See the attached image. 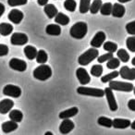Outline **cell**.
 I'll return each instance as SVG.
<instances>
[{"mask_svg": "<svg viewBox=\"0 0 135 135\" xmlns=\"http://www.w3.org/2000/svg\"><path fill=\"white\" fill-rule=\"evenodd\" d=\"M126 45L128 49L131 52H135V36L128 37L126 40Z\"/></svg>", "mask_w": 135, "mask_h": 135, "instance_id": "8d00e7d4", "label": "cell"}, {"mask_svg": "<svg viewBox=\"0 0 135 135\" xmlns=\"http://www.w3.org/2000/svg\"><path fill=\"white\" fill-rule=\"evenodd\" d=\"M119 65H120V60L118 58H115V57L108 60L107 64V68H108L109 70H115V69L119 67Z\"/></svg>", "mask_w": 135, "mask_h": 135, "instance_id": "d590c367", "label": "cell"}, {"mask_svg": "<svg viewBox=\"0 0 135 135\" xmlns=\"http://www.w3.org/2000/svg\"><path fill=\"white\" fill-rule=\"evenodd\" d=\"M9 68L13 70H17L20 72H23L26 70L27 69V63L22 59H20V58L13 57L10 59L9 63Z\"/></svg>", "mask_w": 135, "mask_h": 135, "instance_id": "52a82bcc", "label": "cell"}, {"mask_svg": "<svg viewBox=\"0 0 135 135\" xmlns=\"http://www.w3.org/2000/svg\"><path fill=\"white\" fill-rule=\"evenodd\" d=\"M45 32L49 35L58 36L61 34V28L58 24H49L45 28Z\"/></svg>", "mask_w": 135, "mask_h": 135, "instance_id": "ffe728a7", "label": "cell"}, {"mask_svg": "<svg viewBox=\"0 0 135 135\" xmlns=\"http://www.w3.org/2000/svg\"><path fill=\"white\" fill-rule=\"evenodd\" d=\"M131 64H132L133 66H135V56L132 58V60H131Z\"/></svg>", "mask_w": 135, "mask_h": 135, "instance_id": "c3c4849f", "label": "cell"}, {"mask_svg": "<svg viewBox=\"0 0 135 135\" xmlns=\"http://www.w3.org/2000/svg\"><path fill=\"white\" fill-rule=\"evenodd\" d=\"M117 56H118V59L121 60V62H123V63H127L129 59V53L125 49H119L117 51Z\"/></svg>", "mask_w": 135, "mask_h": 135, "instance_id": "f1b7e54d", "label": "cell"}, {"mask_svg": "<svg viewBox=\"0 0 135 135\" xmlns=\"http://www.w3.org/2000/svg\"><path fill=\"white\" fill-rule=\"evenodd\" d=\"M105 38H107L105 33L104 32H102V31H100V32L95 33V35L94 36V38H93L92 41H91L90 45H92L93 48H96V49L100 48V47L102 46V45L105 43Z\"/></svg>", "mask_w": 135, "mask_h": 135, "instance_id": "8fae6325", "label": "cell"}, {"mask_svg": "<svg viewBox=\"0 0 135 135\" xmlns=\"http://www.w3.org/2000/svg\"><path fill=\"white\" fill-rule=\"evenodd\" d=\"M14 107V102L11 99H4L0 101V114H7L10 112Z\"/></svg>", "mask_w": 135, "mask_h": 135, "instance_id": "9a60e30c", "label": "cell"}, {"mask_svg": "<svg viewBox=\"0 0 135 135\" xmlns=\"http://www.w3.org/2000/svg\"><path fill=\"white\" fill-rule=\"evenodd\" d=\"M98 50L96 48H90L88 50L85 51L83 54H81L78 58V62L80 65L81 66H87L88 64H90L92 61H94L95 58H97L98 56Z\"/></svg>", "mask_w": 135, "mask_h": 135, "instance_id": "3957f363", "label": "cell"}, {"mask_svg": "<svg viewBox=\"0 0 135 135\" xmlns=\"http://www.w3.org/2000/svg\"><path fill=\"white\" fill-rule=\"evenodd\" d=\"M102 5H103L102 0H94L93 3H92V5L90 6V9H89V11H90L92 14H97L98 12H99L100 8H101Z\"/></svg>", "mask_w": 135, "mask_h": 135, "instance_id": "4316f807", "label": "cell"}, {"mask_svg": "<svg viewBox=\"0 0 135 135\" xmlns=\"http://www.w3.org/2000/svg\"><path fill=\"white\" fill-rule=\"evenodd\" d=\"M131 120L129 119H125V118H115L113 120L112 127H114V129H127V128L131 127Z\"/></svg>", "mask_w": 135, "mask_h": 135, "instance_id": "2e32d148", "label": "cell"}, {"mask_svg": "<svg viewBox=\"0 0 135 135\" xmlns=\"http://www.w3.org/2000/svg\"><path fill=\"white\" fill-rule=\"evenodd\" d=\"M125 12L126 9L124 8V6H122V4H120V3H116L112 7L111 15L115 18H122L124 16V14H125Z\"/></svg>", "mask_w": 135, "mask_h": 135, "instance_id": "ac0fdd59", "label": "cell"}, {"mask_svg": "<svg viewBox=\"0 0 135 135\" xmlns=\"http://www.w3.org/2000/svg\"><path fill=\"white\" fill-rule=\"evenodd\" d=\"M104 49L105 51H107L108 53H114L116 51H118V45L116 43H113V42H105L104 43Z\"/></svg>", "mask_w": 135, "mask_h": 135, "instance_id": "1f68e13d", "label": "cell"}, {"mask_svg": "<svg viewBox=\"0 0 135 135\" xmlns=\"http://www.w3.org/2000/svg\"><path fill=\"white\" fill-rule=\"evenodd\" d=\"M112 7H113V5L111 4L110 2L105 3V4L102 5L101 8H100V12H101V14L104 16L111 15V12H112Z\"/></svg>", "mask_w": 135, "mask_h": 135, "instance_id": "4dcf8cb0", "label": "cell"}, {"mask_svg": "<svg viewBox=\"0 0 135 135\" xmlns=\"http://www.w3.org/2000/svg\"><path fill=\"white\" fill-rule=\"evenodd\" d=\"M24 55L26 56V57L30 60H32L34 58H36V56H37V49L35 48L32 45H27L24 48Z\"/></svg>", "mask_w": 135, "mask_h": 135, "instance_id": "603a6c76", "label": "cell"}, {"mask_svg": "<svg viewBox=\"0 0 135 135\" xmlns=\"http://www.w3.org/2000/svg\"><path fill=\"white\" fill-rule=\"evenodd\" d=\"M44 11H45V13L46 14V16L49 18V19H53V18H55L58 13L57 8H56L53 4L45 5V8H44Z\"/></svg>", "mask_w": 135, "mask_h": 135, "instance_id": "44dd1931", "label": "cell"}, {"mask_svg": "<svg viewBox=\"0 0 135 135\" xmlns=\"http://www.w3.org/2000/svg\"><path fill=\"white\" fill-rule=\"evenodd\" d=\"M8 54V47L6 45L0 44V56H7Z\"/></svg>", "mask_w": 135, "mask_h": 135, "instance_id": "60d3db41", "label": "cell"}, {"mask_svg": "<svg viewBox=\"0 0 135 135\" xmlns=\"http://www.w3.org/2000/svg\"><path fill=\"white\" fill-rule=\"evenodd\" d=\"M28 0H8V4L10 7H17L26 5Z\"/></svg>", "mask_w": 135, "mask_h": 135, "instance_id": "74e56055", "label": "cell"}, {"mask_svg": "<svg viewBox=\"0 0 135 135\" xmlns=\"http://www.w3.org/2000/svg\"><path fill=\"white\" fill-rule=\"evenodd\" d=\"M28 36L22 32H14L10 38V43L13 45H24L28 43Z\"/></svg>", "mask_w": 135, "mask_h": 135, "instance_id": "ba28073f", "label": "cell"}, {"mask_svg": "<svg viewBox=\"0 0 135 135\" xmlns=\"http://www.w3.org/2000/svg\"><path fill=\"white\" fill-rule=\"evenodd\" d=\"M76 76H77V79L79 81V83L81 85H86L90 83L91 81V77L89 75V73L87 72V70L83 68H79L76 70Z\"/></svg>", "mask_w": 135, "mask_h": 135, "instance_id": "30bf717a", "label": "cell"}, {"mask_svg": "<svg viewBox=\"0 0 135 135\" xmlns=\"http://www.w3.org/2000/svg\"><path fill=\"white\" fill-rule=\"evenodd\" d=\"M37 3L40 6H45L48 3V0H37Z\"/></svg>", "mask_w": 135, "mask_h": 135, "instance_id": "ee69618b", "label": "cell"}, {"mask_svg": "<svg viewBox=\"0 0 135 135\" xmlns=\"http://www.w3.org/2000/svg\"><path fill=\"white\" fill-rule=\"evenodd\" d=\"M45 135H54V134H53L52 131H46V132L45 133Z\"/></svg>", "mask_w": 135, "mask_h": 135, "instance_id": "7dc6e473", "label": "cell"}, {"mask_svg": "<svg viewBox=\"0 0 135 135\" xmlns=\"http://www.w3.org/2000/svg\"><path fill=\"white\" fill-rule=\"evenodd\" d=\"M133 92H134V94H135V86H134V88H133Z\"/></svg>", "mask_w": 135, "mask_h": 135, "instance_id": "681fc988", "label": "cell"}, {"mask_svg": "<svg viewBox=\"0 0 135 135\" xmlns=\"http://www.w3.org/2000/svg\"><path fill=\"white\" fill-rule=\"evenodd\" d=\"M128 107L129 110L135 111V99H131L128 103Z\"/></svg>", "mask_w": 135, "mask_h": 135, "instance_id": "b9f144b4", "label": "cell"}, {"mask_svg": "<svg viewBox=\"0 0 135 135\" xmlns=\"http://www.w3.org/2000/svg\"><path fill=\"white\" fill-rule=\"evenodd\" d=\"M91 6V0H81L79 10L81 14H85L89 11Z\"/></svg>", "mask_w": 135, "mask_h": 135, "instance_id": "83f0119b", "label": "cell"}, {"mask_svg": "<svg viewBox=\"0 0 135 135\" xmlns=\"http://www.w3.org/2000/svg\"><path fill=\"white\" fill-rule=\"evenodd\" d=\"M64 7L68 11L74 12L76 9V7H77V4H76L75 0H66L64 2Z\"/></svg>", "mask_w": 135, "mask_h": 135, "instance_id": "836d02e7", "label": "cell"}, {"mask_svg": "<svg viewBox=\"0 0 135 135\" xmlns=\"http://www.w3.org/2000/svg\"><path fill=\"white\" fill-rule=\"evenodd\" d=\"M109 88L111 90L118 91V92H126L129 93L133 91L134 85L131 83H124V81H109Z\"/></svg>", "mask_w": 135, "mask_h": 135, "instance_id": "5b68a950", "label": "cell"}, {"mask_svg": "<svg viewBox=\"0 0 135 135\" xmlns=\"http://www.w3.org/2000/svg\"><path fill=\"white\" fill-rule=\"evenodd\" d=\"M13 32V26L10 23H0V35L8 36L12 33Z\"/></svg>", "mask_w": 135, "mask_h": 135, "instance_id": "7402d4cb", "label": "cell"}, {"mask_svg": "<svg viewBox=\"0 0 135 135\" xmlns=\"http://www.w3.org/2000/svg\"><path fill=\"white\" fill-rule=\"evenodd\" d=\"M131 128L132 129H135V120L133 122H131Z\"/></svg>", "mask_w": 135, "mask_h": 135, "instance_id": "bcb514c9", "label": "cell"}, {"mask_svg": "<svg viewBox=\"0 0 135 135\" xmlns=\"http://www.w3.org/2000/svg\"><path fill=\"white\" fill-rule=\"evenodd\" d=\"M75 128V124L70 119H63V121L59 125V132L61 134H68L73 131Z\"/></svg>", "mask_w": 135, "mask_h": 135, "instance_id": "5bb4252c", "label": "cell"}, {"mask_svg": "<svg viewBox=\"0 0 135 135\" xmlns=\"http://www.w3.org/2000/svg\"><path fill=\"white\" fill-rule=\"evenodd\" d=\"M8 18L12 23H14V24H20V23L21 22V21L23 20V18H24V14H23L21 10L13 8V9L8 13Z\"/></svg>", "mask_w": 135, "mask_h": 135, "instance_id": "4fadbf2b", "label": "cell"}, {"mask_svg": "<svg viewBox=\"0 0 135 135\" xmlns=\"http://www.w3.org/2000/svg\"><path fill=\"white\" fill-rule=\"evenodd\" d=\"M126 31L128 33L131 34V35H135V21L129 22L126 25Z\"/></svg>", "mask_w": 135, "mask_h": 135, "instance_id": "ab89813d", "label": "cell"}, {"mask_svg": "<svg viewBox=\"0 0 135 135\" xmlns=\"http://www.w3.org/2000/svg\"><path fill=\"white\" fill-rule=\"evenodd\" d=\"M36 61H37L38 64H45L47 62V59H48V56H47V53L45 52V50H40L37 52V56H36Z\"/></svg>", "mask_w": 135, "mask_h": 135, "instance_id": "484cf974", "label": "cell"}, {"mask_svg": "<svg viewBox=\"0 0 135 135\" xmlns=\"http://www.w3.org/2000/svg\"><path fill=\"white\" fill-rule=\"evenodd\" d=\"M97 123L99 124L100 126H103V127L111 128L112 127L113 120L109 118H107V117H100L97 119Z\"/></svg>", "mask_w": 135, "mask_h": 135, "instance_id": "f546056e", "label": "cell"}, {"mask_svg": "<svg viewBox=\"0 0 135 135\" xmlns=\"http://www.w3.org/2000/svg\"><path fill=\"white\" fill-rule=\"evenodd\" d=\"M88 32V26L84 21H79L70 28V36L75 39H83Z\"/></svg>", "mask_w": 135, "mask_h": 135, "instance_id": "6da1fadb", "label": "cell"}, {"mask_svg": "<svg viewBox=\"0 0 135 135\" xmlns=\"http://www.w3.org/2000/svg\"><path fill=\"white\" fill-rule=\"evenodd\" d=\"M119 75L122 79L133 81L135 80V68H129L127 66H123L119 70Z\"/></svg>", "mask_w": 135, "mask_h": 135, "instance_id": "7c38bea8", "label": "cell"}, {"mask_svg": "<svg viewBox=\"0 0 135 135\" xmlns=\"http://www.w3.org/2000/svg\"><path fill=\"white\" fill-rule=\"evenodd\" d=\"M52 76V70L49 66L43 64L33 70V77L38 81H47Z\"/></svg>", "mask_w": 135, "mask_h": 135, "instance_id": "7a4b0ae2", "label": "cell"}, {"mask_svg": "<svg viewBox=\"0 0 135 135\" xmlns=\"http://www.w3.org/2000/svg\"><path fill=\"white\" fill-rule=\"evenodd\" d=\"M103 73V67L101 65H94L91 69V74L94 77H100Z\"/></svg>", "mask_w": 135, "mask_h": 135, "instance_id": "e575fe53", "label": "cell"}, {"mask_svg": "<svg viewBox=\"0 0 135 135\" xmlns=\"http://www.w3.org/2000/svg\"><path fill=\"white\" fill-rule=\"evenodd\" d=\"M3 94L7 96L13 98H19L21 95V89L17 85L8 84L3 89Z\"/></svg>", "mask_w": 135, "mask_h": 135, "instance_id": "8992f818", "label": "cell"}, {"mask_svg": "<svg viewBox=\"0 0 135 135\" xmlns=\"http://www.w3.org/2000/svg\"><path fill=\"white\" fill-rule=\"evenodd\" d=\"M119 3H127V2H129V1H131V0H118Z\"/></svg>", "mask_w": 135, "mask_h": 135, "instance_id": "f6af8a7d", "label": "cell"}, {"mask_svg": "<svg viewBox=\"0 0 135 135\" xmlns=\"http://www.w3.org/2000/svg\"><path fill=\"white\" fill-rule=\"evenodd\" d=\"M113 57H114V56H113L112 53H107V54L100 56L99 57L97 58V61L99 62V63H104V62L108 61V60H110L111 58H113Z\"/></svg>", "mask_w": 135, "mask_h": 135, "instance_id": "f35d334b", "label": "cell"}, {"mask_svg": "<svg viewBox=\"0 0 135 135\" xmlns=\"http://www.w3.org/2000/svg\"><path fill=\"white\" fill-rule=\"evenodd\" d=\"M104 91H105V95L107 96V103H108L109 109H110L112 112L117 111L118 108V104H117V102H116V99H115L113 91L111 90L109 87L108 88H105Z\"/></svg>", "mask_w": 135, "mask_h": 135, "instance_id": "9c48e42d", "label": "cell"}, {"mask_svg": "<svg viewBox=\"0 0 135 135\" xmlns=\"http://www.w3.org/2000/svg\"><path fill=\"white\" fill-rule=\"evenodd\" d=\"M78 113H79L78 107H74L70 109H67V110H64V111H62V112H60L58 117H59L60 119H70L72 117H75Z\"/></svg>", "mask_w": 135, "mask_h": 135, "instance_id": "e0dca14e", "label": "cell"}, {"mask_svg": "<svg viewBox=\"0 0 135 135\" xmlns=\"http://www.w3.org/2000/svg\"><path fill=\"white\" fill-rule=\"evenodd\" d=\"M55 21L57 23L58 25H68L70 23V18L68 17L67 15H65L62 12H58L57 15L55 17Z\"/></svg>", "mask_w": 135, "mask_h": 135, "instance_id": "d4e9b609", "label": "cell"}, {"mask_svg": "<svg viewBox=\"0 0 135 135\" xmlns=\"http://www.w3.org/2000/svg\"><path fill=\"white\" fill-rule=\"evenodd\" d=\"M118 75H119V72L117 71V70H114V71H112V72H110V73L107 74V75L103 76V77L101 78V81H102V83H108V81H113V80H114L115 78L118 77Z\"/></svg>", "mask_w": 135, "mask_h": 135, "instance_id": "d6a6232c", "label": "cell"}, {"mask_svg": "<svg viewBox=\"0 0 135 135\" xmlns=\"http://www.w3.org/2000/svg\"><path fill=\"white\" fill-rule=\"evenodd\" d=\"M9 117L10 120L16 122V123H19V122H21L23 119V114L21 110H18V109H14V110H11L9 112Z\"/></svg>", "mask_w": 135, "mask_h": 135, "instance_id": "cb8c5ba5", "label": "cell"}, {"mask_svg": "<svg viewBox=\"0 0 135 135\" xmlns=\"http://www.w3.org/2000/svg\"><path fill=\"white\" fill-rule=\"evenodd\" d=\"M18 127H19V126H18V123H16V122L12 121V120H9V121L4 122V123L2 124V126H1L3 132H5V133H10V132H12V131H16V129H18Z\"/></svg>", "mask_w": 135, "mask_h": 135, "instance_id": "d6986e66", "label": "cell"}, {"mask_svg": "<svg viewBox=\"0 0 135 135\" xmlns=\"http://www.w3.org/2000/svg\"><path fill=\"white\" fill-rule=\"evenodd\" d=\"M5 6L2 4V3H0V18L2 17V15L4 14V12H5Z\"/></svg>", "mask_w": 135, "mask_h": 135, "instance_id": "7bdbcfd3", "label": "cell"}, {"mask_svg": "<svg viewBox=\"0 0 135 135\" xmlns=\"http://www.w3.org/2000/svg\"><path fill=\"white\" fill-rule=\"evenodd\" d=\"M77 93L81 95L94 96V97H103L105 96V91L98 88H92V87L81 86L77 88Z\"/></svg>", "mask_w": 135, "mask_h": 135, "instance_id": "277c9868", "label": "cell"}]
</instances>
